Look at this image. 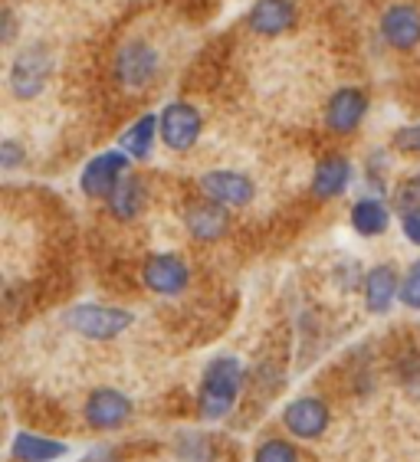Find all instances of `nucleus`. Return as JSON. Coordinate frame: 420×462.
<instances>
[{"mask_svg":"<svg viewBox=\"0 0 420 462\" xmlns=\"http://www.w3.org/2000/svg\"><path fill=\"white\" fill-rule=\"evenodd\" d=\"M23 158H27V148H23L20 142H14V138H4V142H0V168L4 171L20 168Z\"/></svg>","mask_w":420,"mask_h":462,"instance_id":"25","label":"nucleus"},{"mask_svg":"<svg viewBox=\"0 0 420 462\" xmlns=\"http://www.w3.org/2000/svg\"><path fill=\"white\" fill-rule=\"evenodd\" d=\"M128 164H132V158L122 148H112V152H102L96 158H89L79 174L82 194L92 197V200H106L112 194V187L128 174Z\"/></svg>","mask_w":420,"mask_h":462,"instance_id":"8","label":"nucleus"},{"mask_svg":"<svg viewBox=\"0 0 420 462\" xmlns=\"http://www.w3.org/2000/svg\"><path fill=\"white\" fill-rule=\"evenodd\" d=\"M191 282V266L188 259L178 253H154L142 263V285L154 295H181Z\"/></svg>","mask_w":420,"mask_h":462,"instance_id":"7","label":"nucleus"},{"mask_svg":"<svg viewBox=\"0 0 420 462\" xmlns=\"http://www.w3.org/2000/svg\"><path fill=\"white\" fill-rule=\"evenodd\" d=\"M349 220H351V230H355L358 236H368V240H371V236L387 233V226H391V207H387L378 194L361 197V200L351 204Z\"/></svg>","mask_w":420,"mask_h":462,"instance_id":"18","label":"nucleus"},{"mask_svg":"<svg viewBox=\"0 0 420 462\" xmlns=\"http://www.w3.org/2000/svg\"><path fill=\"white\" fill-rule=\"evenodd\" d=\"M385 152H375L371 158H368V180L378 187V190H385V180H381V174H385Z\"/></svg>","mask_w":420,"mask_h":462,"instance_id":"26","label":"nucleus"},{"mask_svg":"<svg viewBox=\"0 0 420 462\" xmlns=\"http://www.w3.org/2000/svg\"><path fill=\"white\" fill-rule=\"evenodd\" d=\"M401 233L407 236V243L420 246V210H414V214H404L401 217Z\"/></svg>","mask_w":420,"mask_h":462,"instance_id":"27","label":"nucleus"},{"mask_svg":"<svg viewBox=\"0 0 420 462\" xmlns=\"http://www.w3.org/2000/svg\"><path fill=\"white\" fill-rule=\"evenodd\" d=\"M351 174H355V168H351L349 154H325L313 171V194L319 200H335L351 187Z\"/></svg>","mask_w":420,"mask_h":462,"instance_id":"16","label":"nucleus"},{"mask_svg":"<svg viewBox=\"0 0 420 462\" xmlns=\"http://www.w3.org/2000/svg\"><path fill=\"white\" fill-rule=\"evenodd\" d=\"M295 0H257L247 14V27L259 36H279L295 27Z\"/></svg>","mask_w":420,"mask_h":462,"instance_id":"15","label":"nucleus"},{"mask_svg":"<svg viewBox=\"0 0 420 462\" xmlns=\"http://www.w3.org/2000/svg\"><path fill=\"white\" fill-rule=\"evenodd\" d=\"M391 148L401 154H420V122L404 125L391 134Z\"/></svg>","mask_w":420,"mask_h":462,"instance_id":"24","label":"nucleus"},{"mask_svg":"<svg viewBox=\"0 0 420 462\" xmlns=\"http://www.w3.org/2000/svg\"><path fill=\"white\" fill-rule=\"evenodd\" d=\"M414 210H420V171L394 187V214L404 217L414 214Z\"/></svg>","mask_w":420,"mask_h":462,"instance_id":"22","label":"nucleus"},{"mask_svg":"<svg viewBox=\"0 0 420 462\" xmlns=\"http://www.w3.org/2000/svg\"><path fill=\"white\" fill-rule=\"evenodd\" d=\"M331 423V410L322 397H313V393H305V397H295V401L286 403L283 410V427L289 430V436L295 439H319V436L329 430Z\"/></svg>","mask_w":420,"mask_h":462,"instance_id":"10","label":"nucleus"},{"mask_svg":"<svg viewBox=\"0 0 420 462\" xmlns=\"http://www.w3.org/2000/svg\"><path fill=\"white\" fill-rule=\"evenodd\" d=\"M361 299L371 315H387L391 305L401 299V276L394 263H378L361 276Z\"/></svg>","mask_w":420,"mask_h":462,"instance_id":"13","label":"nucleus"},{"mask_svg":"<svg viewBox=\"0 0 420 462\" xmlns=\"http://www.w3.org/2000/svg\"><path fill=\"white\" fill-rule=\"evenodd\" d=\"M66 325H70L79 338L89 341H112L122 331L135 325V315L128 309H116V305H98V302H82L72 305L66 311Z\"/></svg>","mask_w":420,"mask_h":462,"instance_id":"3","label":"nucleus"},{"mask_svg":"<svg viewBox=\"0 0 420 462\" xmlns=\"http://www.w3.org/2000/svg\"><path fill=\"white\" fill-rule=\"evenodd\" d=\"M368 92L358 86H341L325 102V128L331 134H355L368 116Z\"/></svg>","mask_w":420,"mask_h":462,"instance_id":"9","label":"nucleus"},{"mask_svg":"<svg viewBox=\"0 0 420 462\" xmlns=\"http://www.w3.org/2000/svg\"><path fill=\"white\" fill-rule=\"evenodd\" d=\"M381 40L397 53H411L420 46V10L414 4H391L381 14Z\"/></svg>","mask_w":420,"mask_h":462,"instance_id":"12","label":"nucleus"},{"mask_svg":"<svg viewBox=\"0 0 420 462\" xmlns=\"http://www.w3.org/2000/svg\"><path fill=\"white\" fill-rule=\"evenodd\" d=\"M145 204H148V190H145V180L138 174L128 171L126 178L118 180L112 187V194L106 197V207H108V217L118 223H132L142 217Z\"/></svg>","mask_w":420,"mask_h":462,"instance_id":"17","label":"nucleus"},{"mask_svg":"<svg viewBox=\"0 0 420 462\" xmlns=\"http://www.w3.org/2000/svg\"><path fill=\"white\" fill-rule=\"evenodd\" d=\"M253 462H299V446L293 439H283V436H273V439H263L253 453Z\"/></svg>","mask_w":420,"mask_h":462,"instance_id":"21","label":"nucleus"},{"mask_svg":"<svg viewBox=\"0 0 420 462\" xmlns=\"http://www.w3.org/2000/svg\"><path fill=\"white\" fill-rule=\"evenodd\" d=\"M82 462H122V459H118V453L112 446H96V449H89V453L82 456Z\"/></svg>","mask_w":420,"mask_h":462,"instance_id":"29","label":"nucleus"},{"mask_svg":"<svg viewBox=\"0 0 420 462\" xmlns=\"http://www.w3.org/2000/svg\"><path fill=\"white\" fill-rule=\"evenodd\" d=\"M158 69H162V53L148 40H142V36L126 40L116 50V56H112V76L128 92L148 89L154 82V76H158Z\"/></svg>","mask_w":420,"mask_h":462,"instance_id":"2","label":"nucleus"},{"mask_svg":"<svg viewBox=\"0 0 420 462\" xmlns=\"http://www.w3.org/2000/svg\"><path fill=\"white\" fill-rule=\"evenodd\" d=\"M162 134H158V116H142L135 118L132 125H128L126 132H122V138H118V148L128 154L132 161H148L152 158V148L154 142H158Z\"/></svg>","mask_w":420,"mask_h":462,"instance_id":"19","label":"nucleus"},{"mask_svg":"<svg viewBox=\"0 0 420 462\" xmlns=\"http://www.w3.org/2000/svg\"><path fill=\"white\" fill-rule=\"evenodd\" d=\"M184 226H188V233L197 243L224 240L227 233H230V207L204 197V200H197V204H188V210H184Z\"/></svg>","mask_w":420,"mask_h":462,"instance_id":"14","label":"nucleus"},{"mask_svg":"<svg viewBox=\"0 0 420 462\" xmlns=\"http://www.w3.org/2000/svg\"><path fill=\"white\" fill-rule=\"evenodd\" d=\"M397 302L404 309L420 311V259H414L411 266H407V273L401 276V299Z\"/></svg>","mask_w":420,"mask_h":462,"instance_id":"23","label":"nucleus"},{"mask_svg":"<svg viewBox=\"0 0 420 462\" xmlns=\"http://www.w3.org/2000/svg\"><path fill=\"white\" fill-rule=\"evenodd\" d=\"M135 403L128 393H122L118 387H96V391L86 397L82 403V420L86 427L98 430V433H112V430H122L132 420Z\"/></svg>","mask_w":420,"mask_h":462,"instance_id":"5","label":"nucleus"},{"mask_svg":"<svg viewBox=\"0 0 420 462\" xmlns=\"http://www.w3.org/2000/svg\"><path fill=\"white\" fill-rule=\"evenodd\" d=\"M50 76H53V53H50V46L30 43L14 56V62H10L7 86H10V92H14V98L27 102V98H36L46 89Z\"/></svg>","mask_w":420,"mask_h":462,"instance_id":"4","label":"nucleus"},{"mask_svg":"<svg viewBox=\"0 0 420 462\" xmlns=\"http://www.w3.org/2000/svg\"><path fill=\"white\" fill-rule=\"evenodd\" d=\"M204 132V118L191 102H168L158 116V134H162V144L171 152H191Z\"/></svg>","mask_w":420,"mask_h":462,"instance_id":"6","label":"nucleus"},{"mask_svg":"<svg viewBox=\"0 0 420 462\" xmlns=\"http://www.w3.org/2000/svg\"><path fill=\"white\" fill-rule=\"evenodd\" d=\"M0 27H4V30H0V43L10 46V43H14V36H17V20H14V10H10V7L0 10Z\"/></svg>","mask_w":420,"mask_h":462,"instance_id":"28","label":"nucleus"},{"mask_svg":"<svg viewBox=\"0 0 420 462\" xmlns=\"http://www.w3.org/2000/svg\"><path fill=\"white\" fill-rule=\"evenodd\" d=\"M66 453H70V446H63L60 439L36 436V433H17L14 436V446H10V456L17 462H53Z\"/></svg>","mask_w":420,"mask_h":462,"instance_id":"20","label":"nucleus"},{"mask_svg":"<svg viewBox=\"0 0 420 462\" xmlns=\"http://www.w3.org/2000/svg\"><path fill=\"white\" fill-rule=\"evenodd\" d=\"M201 190H204V197H210V200H217V204L230 207V210H243V207L253 204V197H257V184H253L247 174H240V171H207V174H201Z\"/></svg>","mask_w":420,"mask_h":462,"instance_id":"11","label":"nucleus"},{"mask_svg":"<svg viewBox=\"0 0 420 462\" xmlns=\"http://www.w3.org/2000/svg\"><path fill=\"white\" fill-rule=\"evenodd\" d=\"M247 381V367L240 357L233 355H217L210 357V365L204 367L201 387H197V417L201 420H220L227 417L237 403Z\"/></svg>","mask_w":420,"mask_h":462,"instance_id":"1","label":"nucleus"}]
</instances>
